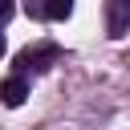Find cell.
<instances>
[{"label": "cell", "instance_id": "obj_5", "mask_svg": "<svg viewBox=\"0 0 130 130\" xmlns=\"http://www.w3.org/2000/svg\"><path fill=\"white\" fill-rule=\"evenodd\" d=\"M12 12H16V4H12V0H0V24H8Z\"/></svg>", "mask_w": 130, "mask_h": 130}, {"label": "cell", "instance_id": "obj_6", "mask_svg": "<svg viewBox=\"0 0 130 130\" xmlns=\"http://www.w3.org/2000/svg\"><path fill=\"white\" fill-rule=\"evenodd\" d=\"M4 49H8V45H4V32H0V57H4Z\"/></svg>", "mask_w": 130, "mask_h": 130}, {"label": "cell", "instance_id": "obj_2", "mask_svg": "<svg viewBox=\"0 0 130 130\" xmlns=\"http://www.w3.org/2000/svg\"><path fill=\"white\" fill-rule=\"evenodd\" d=\"M53 61H57V45H37V49H24V53L16 57V69H20V73H28V69L41 73V69H49Z\"/></svg>", "mask_w": 130, "mask_h": 130}, {"label": "cell", "instance_id": "obj_4", "mask_svg": "<svg viewBox=\"0 0 130 130\" xmlns=\"http://www.w3.org/2000/svg\"><path fill=\"white\" fill-rule=\"evenodd\" d=\"M73 12V0H45V16L49 20H65Z\"/></svg>", "mask_w": 130, "mask_h": 130}, {"label": "cell", "instance_id": "obj_3", "mask_svg": "<svg viewBox=\"0 0 130 130\" xmlns=\"http://www.w3.org/2000/svg\"><path fill=\"white\" fill-rule=\"evenodd\" d=\"M24 98H28V81H24V73L0 81V102H4V106H20Z\"/></svg>", "mask_w": 130, "mask_h": 130}, {"label": "cell", "instance_id": "obj_1", "mask_svg": "<svg viewBox=\"0 0 130 130\" xmlns=\"http://www.w3.org/2000/svg\"><path fill=\"white\" fill-rule=\"evenodd\" d=\"M106 32L114 41L130 32V0H106Z\"/></svg>", "mask_w": 130, "mask_h": 130}]
</instances>
